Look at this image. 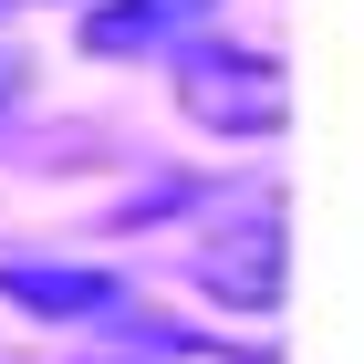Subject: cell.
<instances>
[{"instance_id": "4", "label": "cell", "mask_w": 364, "mask_h": 364, "mask_svg": "<svg viewBox=\"0 0 364 364\" xmlns=\"http://www.w3.org/2000/svg\"><path fill=\"white\" fill-rule=\"evenodd\" d=\"M208 11H219V0H94V11H84V53H105V63H125V53H177Z\"/></svg>"}, {"instance_id": "3", "label": "cell", "mask_w": 364, "mask_h": 364, "mask_svg": "<svg viewBox=\"0 0 364 364\" xmlns=\"http://www.w3.org/2000/svg\"><path fill=\"white\" fill-rule=\"evenodd\" d=\"M0 302H31L42 323H136V291L114 271H53V260H0Z\"/></svg>"}, {"instance_id": "6", "label": "cell", "mask_w": 364, "mask_h": 364, "mask_svg": "<svg viewBox=\"0 0 364 364\" xmlns=\"http://www.w3.org/2000/svg\"><path fill=\"white\" fill-rule=\"evenodd\" d=\"M11 84H21V73H11V53H0V105H11Z\"/></svg>"}, {"instance_id": "5", "label": "cell", "mask_w": 364, "mask_h": 364, "mask_svg": "<svg viewBox=\"0 0 364 364\" xmlns=\"http://www.w3.org/2000/svg\"><path fill=\"white\" fill-rule=\"evenodd\" d=\"M94 364H271V354H240L219 333H177V323H146L136 312V333L114 343V354H94Z\"/></svg>"}, {"instance_id": "2", "label": "cell", "mask_w": 364, "mask_h": 364, "mask_svg": "<svg viewBox=\"0 0 364 364\" xmlns=\"http://www.w3.org/2000/svg\"><path fill=\"white\" fill-rule=\"evenodd\" d=\"M281 271H291L281 208H250L240 229H219V240L198 250V291H219L229 312H281Z\"/></svg>"}, {"instance_id": "1", "label": "cell", "mask_w": 364, "mask_h": 364, "mask_svg": "<svg viewBox=\"0 0 364 364\" xmlns=\"http://www.w3.org/2000/svg\"><path fill=\"white\" fill-rule=\"evenodd\" d=\"M177 105H188V125H208V136H281L291 125V73H281L271 53H229V42H177Z\"/></svg>"}]
</instances>
